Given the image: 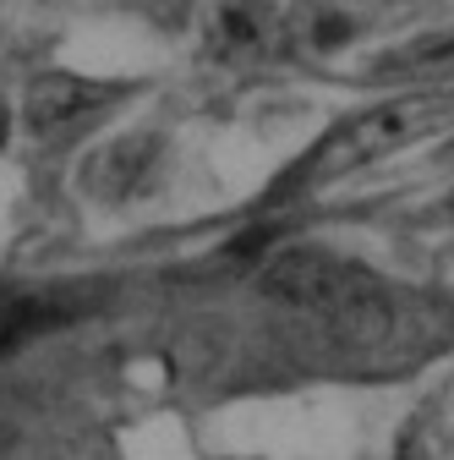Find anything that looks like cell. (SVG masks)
I'll return each mask as SVG.
<instances>
[{
  "label": "cell",
  "instance_id": "1",
  "mask_svg": "<svg viewBox=\"0 0 454 460\" xmlns=\"http://www.w3.org/2000/svg\"><path fill=\"white\" fill-rule=\"evenodd\" d=\"M263 291L274 302L307 313L312 323L334 329L339 340H356V345H372L394 329V302L383 285L362 263L318 252V247L274 252L263 263Z\"/></svg>",
  "mask_w": 454,
  "mask_h": 460
},
{
  "label": "cell",
  "instance_id": "2",
  "mask_svg": "<svg viewBox=\"0 0 454 460\" xmlns=\"http://www.w3.org/2000/svg\"><path fill=\"white\" fill-rule=\"evenodd\" d=\"M454 127V88H438V93H406V99H383L351 121H339L318 148L312 159L301 164V187H328L351 170H367L378 159H394L438 132Z\"/></svg>",
  "mask_w": 454,
  "mask_h": 460
},
{
  "label": "cell",
  "instance_id": "3",
  "mask_svg": "<svg viewBox=\"0 0 454 460\" xmlns=\"http://www.w3.org/2000/svg\"><path fill=\"white\" fill-rule=\"evenodd\" d=\"M104 99H109V83L77 77V72H44V77L28 88V127H33L39 137H49V132L83 121V115L99 110Z\"/></svg>",
  "mask_w": 454,
  "mask_h": 460
},
{
  "label": "cell",
  "instance_id": "4",
  "mask_svg": "<svg viewBox=\"0 0 454 460\" xmlns=\"http://www.w3.org/2000/svg\"><path fill=\"white\" fill-rule=\"evenodd\" d=\"M159 159H164L159 137H153V132H137V137L109 143V148L83 170V181H93V192H104V181H116V187H109V198H132V192H143V181H153Z\"/></svg>",
  "mask_w": 454,
  "mask_h": 460
},
{
  "label": "cell",
  "instance_id": "5",
  "mask_svg": "<svg viewBox=\"0 0 454 460\" xmlns=\"http://www.w3.org/2000/svg\"><path fill=\"white\" fill-rule=\"evenodd\" d=\"M55 323H66V313L49 307V302H17V307H6V313H0V357H12L17 345L39 340Z\"/></svg>",
  "mask_w": 454,
  "mask_h": 460
},
{
  "label": "cell",
  "instance_id": "6",
  "mask_svg": "<svg viewBox=\"0 0 454 460\" xmlns=\"http://www.w3.org/2000/svg\"><path fill=\"white\" fill-rule=\"evenodd\" d=\"M6 137H12V110H6V99H0V148H6Z\"/></svg>",
  "mask_w": 454,
  "mask_h": 460
}]
</instances>
